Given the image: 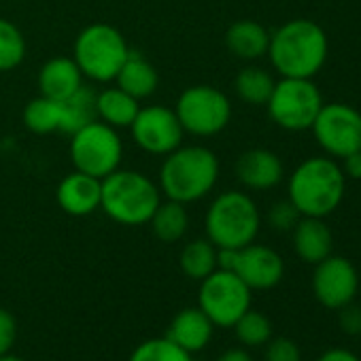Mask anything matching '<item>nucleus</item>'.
I'll use <instances>...</instances> for the list:
<instances>
[{
	"label": "nucleus",
	"mask_w": 361,
	"mask_h": 361,
	"mask_svg": "<svg viewBox=\"0 0 361 361\" xmlns=\"http://www.w3.org/2000/svg\"><path fill=\"white\" fill-rule=\"evenodd\" d=\"M251 289L230 270L217 268L200 281L198 308L215 327H234V323L251 308Z\"/></svg>",
	"instance_id": "obj_10"
},
{
	"label": "nucleus",
	"mask_w": 361,
	"mask_h": 361,
	"mask_svg": "<svg viewBox=\"0 0 361 361\" xmlns=\"http://www.w3.org/2000/svg\"><path fill=\"white\" fill-rule=\"evenodd\" d=\"M37 83L41 96L62 102L71 98L79 87H83V75L73 58L58 56V58H49L41 66Z\"/></svg>",
	"instance_id": "obj_18"
},
{
	"label": "nucleus",
	"mask_w": 361,
	"mask_h": 361,
	"mask_svg": "<svg viewBox=\"0 0 361 361\" xmlns=\"http://www.w3.org/2000/svg\"><path fill=\"white\" fill-rule=\"evenodd\" d=\"M128 130L132 134L134 145L140 151L161 157L183 145V136H185L174 109L164 104L140 106Z\"/></svg>",
	"instance_id": "obj_13"
},
{
	"label": "nucleus",
	"mask_w": 361,
	"mask_h": 361,
	"mask_svg": "<svg viewBox=\"0 0 361 361\" xmlns=\"http://www.w3.org/2000/svg\"><path fill=\"white\" fill-rule=\"evenodd\" d=\"M300 213L298 209L289 202V200H279L270 207L266 219H268V226L276 232H291L295 228V224L300 221Z\"/></svg>",
	"instance_id": "obj_31"
},
{
	"label": "nucleus",
	"mask_w": 361,
	"mask_h": 361,
	"mask_svg": "<svg viewBox=\"0 0 361 361\" xmlns=\"http://www.w3.org/2000/svg\"><path fill=\"white\" fill-rule=\"evenodd\" d=\"M26 58V39L22 30L11 22L0 18V73L18 68Z\"/></svg>",
	"instance_id": "obj_28"
},
{
	"label": "nucleus",
	"mask_w": 361,
	"mask_h": 361,
	"mask_svg": "<svg viewBox=\"0 0 361 361\" xmlns=\"http://www.w3.org/2000/svg\"><path fill=\"white\" fill-rule=\"evenodd\" d=\"M317 361H361L355 353H350L348 348L336 346V348H327L319 355Z\"/></svg>",
	"instance_id": "obj_36"
},
{
	"label": "nucleus",
	"mask_w": 361,
	"mask_h": 361,
	"mask_svg": "<svg viewBox=\"0 0 361 361\" xmlns=\"http://www.w3.org/2000/svg\"><path fill=\"white\" fill-rule=\"evenodd\" d=\"M291 243L295 255L304 264H319L334 251V232L321 217H300L291 230Z\"/></svg>",
	"instance_id": "obj_17"
},
{
	"label": "nucleus",
	"mask_w": 361,
	"mask_h": 361,
	"mask_svg": "<svg viewBox=\"0 0 361 361\" xmlns=\"http://www.w3.org/2000/svg\"><path fill=\"white\" fill-rule=\"evenodd\" d=\"M213 329H215L213 321L198 306H194V308H183L172 319L166 338L188 353H198L211 342Z\"/></svg>",
	"instance_id": "obj_19"
},
{
	"label": "nucleus",
	"mask_w": 361,
	"mask_h": 361,
	"mask_svg": "<svg viewBox=\"0 0 361 361\" xmlns=\"http://www.w3.org/2000/svg\"><path fill=\"white\" fill-rule=\"evenodd\" d=\"M346 176L329 155H312L295 166L287 180V200L302 217L331 215L344 200Z\"/></svg>",
	"instance_id": "obj_3"
},
{
	"label": "nucleus",
	"mask_w": 361,
	"mask_h": 361,
	"mask_svg": "<svg viewBox=\"0 0 361 361\" xmlns=\"http://www.w3.org/2000/svg\"><path fill=\"white\" fill-rule=\"evenodd\" d=\"M217 268L234 272L251 291L274 289L285 276L283 257L272 247L257 243L243 249H217Z\"/></svg>",
	"instance_id": "obj_11"
},
{
	"label": "nucleus",
	"mask_w": 361,
	"mask_h": 361,
	"mask_svg": "<svg viewBox=\"0 0 361 361\" xmlns=\"http://www.w3.org/2000/svg\"><path fill=\"white\" fill-rule=\"evenodd\" d=\"M100 183L96 176L73 170L68 172L56 190L58 207L71 217H87L100 211Z\"/></svg>",
	"instance_id": "obj_16"
},
{
	"label": "nucleus",
	"mask_w": 361,
	"mask_h": 361,
	"mask_svg": "<svg viewBox=\"0 0 361 361\" xmlns=\"http://www.w3.org/2000/svg\"><path fill=\"white\" fill-rule=\"evenodd\" d=\"M264 359L266 361H302V353H300V346L291 338L279 336L266 342Z\"/></svg>",
	"instance_id": "obj_32"
},
{
	"label": "nucleus",
	"mask_w": 361,
	"mask_h": 361,
	"mask_svg": "<svg viewBox=\"0 0 361 361\" xmlns=\"http://www.w3.org/2000/svg\"><path fill=\"white\" fill-rule=\"evenodd\" d=\"M140 104L136 98L126 94L121 87H104L96 94V115L100 121L115 130H128L138 113Z\"/></svg>",
	"instance_id": "obj_22"
},
{
	"label": "nucleus",
	"mask_w": 361,
	"mask_h": 361,
	"mask_svg": "<svg viewBox=\"0 0 361 361\" xmlns=\"http://www.w3.org/2000/svg\"><path fill=\"white\" fill-rule=\"evenodd\" d=\"M128 361H194L192 353L176 346L172 340L164 338H151L138 344Z\"/></svg>",
	"instance_id": "obj_30"
},
{
	"label": "nucleus",
	"mask_w": 361,
	"mask_h": 361,
	"mask_svg": "<svg viewBox=\"0 0 361 361\" xmlns=\"http://www.w3.org/2000/svg\"><path fill=\"white\" fill-rule=\"evenodd\" d=\"M219 180V159L204 145H180L159 166L157 188L166 200L192 204L207 198Z\"/></svg>",
	"instance_id": "obj_2"
},
{
	"label": "nucleus",
	"mask_w": 361,
	"mask_h": 361,
	"mask_svg": "<svg viewBox=\"0 0 361 361\" xmlns=\"http://www.w3.org/2000/svg\"><path fill=\"white\" fill-rule=\"evenodd\" d=\"M161 202L155 180L138 170L117 168L100 183V211L119 226L136 228L149 224Z\"/></svg>",
	"instance_id": "obj_4"
},
{
	"label": "nucleus",
	"mask_w": 361,
	"mask_h": 361,
	"mask_svg": "<svg viewBox=\"0 0 361 361\" xmlns=\"http://www.w3.org/2000/svg\"><path fill=\"white\" fill-rule=\"evenodd\" d=\"M0 361H26V359H22V357H16V355L7 353V355H0Z\"/></svg>",
	"instance_id": "obj_38"
},
{
	"label": "nucleus",
	"mask_w": 361,
	"mask_h": 361,
	"mask_svg": "<svg viewBox=\"0 0 361 361\" xmlns=\"http://www.w3.org/2000/svg\"><path fill=\"white\" fill-rule=\"evenodd\" d=\"M359 291V272L355 264L342 255H329L314 264L312 293L323 308L340 310L355 302Z\"/></svg>",
	"instance_id": "obj_14"
},
{
	"label": "nucleus",
	"mask_w": 361,
	"mask_h": 361,
	"mask_svg": "<svg viewBox=\"0 0 361 361\" xmlns=\"http://www.w3.org/2000/svg\"><path fill=\"white\" fill-rule=\"evenodd\" d=\"M115 85L140 102L155 94L157 85H159V75H157L155 66L142 54L130 49L126 62L121 64V68L115 77Z\"/></svg>",
	"instance_id": "obj_21"
},
{
	"label": "nucleus",
	"mask_w": 361,
	"mask_h": 361,
	"mask_svg": "<svg viewBox=\"0 0 361 361\" xmlns=\"http://www.w3.org/2000/svg\"><path fill=\"white\" fill-rule=\"evenodd\" d=\"M149 226H151L153 236L161 243L170 245V243L180 240L190 228L188 204H180L174 200L159 202V207L155 209V213L149 219Z\"/></svg>",
	"instance_id": "obj_23"
},
{
	"label": "nucleus",
	"mask_w": 361,
	"mask_h": 361,
	"mask_svg": "<svg viewBox=\"0 0 361 361\" xmlns=\"http://www.w3.org/2000/svg\"><path fill=\"white\" fill-rule=\"evenodd\" d=\"M174 113L185 134L211 138L224 132L232 121V102L215 85H190L178 94Z\"/></svg>",
	"instance_id": "obj_7"
},
{
	"label": "nucleus",
	"mask_w": 361,
	"mask_h": 361,
	"mask_svg": "<svg viewBox=\"0 0 361 361\" xmlns=\"http://www.w3.org/2000/svg\"><path fill=\"white\" fill-rule=\"evenodd\" d=\"M234 331H236V338L243 346L257 348V346H266V342L272 338V323L264 312L249 308L234 323Z\"/></svg>",
	"instance_id": "obj_29"
},
{
	"label": "nucleus",
	"mask_w": 361,
	"mask_h": 361,
	"mask_svg": "<svg viewBox=\"0 0 361 361\" xmlns=\"http://www.w3.org/2000/svg\"><path fill=\"white\" fill-rule=\"evenodd\" d=\"M329 41L325 30L306 18H295L270 32L268 58L281 77L312 79L327 62Z\"/></svg>",
	"instance_id": "obj_1"
},
{
	"label": "nucleus",
	"mask_w": 361,
	"mask_h": 361,
	"mask_svg": "<svg viewBox=\"0 0 361 361\" xmlns=\"http://www.w3.org/2000/svg\"><path fill=\"white\" fill-rule=\"evenodd\" d=\"M338 312H340V327H342V331H346L350 336H361V306L350 302L344 308H340Z\"/></svg>",
	"instance_id": "obj_34"
},
{
	"label": "nucleus",
	"mask_w": 361,
	"mask_h": 361,
	"mask_svg": "<svg viewBox=\"0 0 361 361\" xmlns=\"http://www.w3.org/2000/svg\"><path fill=\"white\" fill-rule=\"evenodd\" d=\"M96 119H98L96 92L87 90L85 85L79 87L71 98L62 100V132L64 134H73Z\"/></svg>",
	"instance_id": "obj_27"
},
{
	"label": "nucleus",
	"mask_w": 361,
	"mask_h": 361,
	"mask_svg": "<svg viewBox=\"0 0 361 361\" xmlns=\"http://www.w3.org/2000/svg\"><path fill=\"white\" fill-rule=\"evenodd\" d=\"M234 172H236L238 183L245 190L268 192V190H274L283 180L285 164L272 149L255 147L238 155L234 164Z\"/></svg>",
	"instance_id": "obj_15"
},
{
	"label": "nucleus",
	"mask_w": 361,
	"mask_h": 361,
	"mask_svg": "<svg viewBox=\"0 0 361 361\" xmlns=\"http://www.w3.org/2000/svg\"><path fill=\"white\" fill-rule=\"evenodd\" d=\"M178 266L188 279L202 281L217 270V247L209 238L190 240L180 249Z\"/></svg>",
	"instance_id": "obj_25"
},
{
	"label": "nucleus",
	"mask_w": 361,
	"mask_h": 361,
	"mask_svg": "<svg viewBox=\"0 0 361 361\" xmlns=\"http://www.w3.org/2000/svg\"><path fill=\"white\" fill-rule=\"evenodd\" d=\"M226 47L228 51L245 62H255L268 54L270 32L264 24L255 20H238L226 30Z\"/></svg>",
	"instance_id": "obj_20"
},
{
	"label": "nucleus",
	"mask_w": 361,
	"mask_h": 361,
	"mask_svg": "<svg viewBox=\"0 0 361 361\" xmlns=\"http://www.w3.org/2000/svg\"><path fill=\"white\" fill-rule=\"evenodd\" d=\"M130 54L126 37L111 24H90L85 26L73 47V60L77 62L83 79L94 83L115 81L121 64Z\"/></svg>",
	"instance_id": "obj_6"
},
{
	"label": "nucleus",
	"mask_w": 361,
	"mask_h": 361,
	"mask_svg": "<svg viewBox=\"0 0 361 361\" xmlns=\"http://www.w3.org/2000/svg\"><path fill=\"white\" fill-rule=\"evenodd\" d=\"M68 155L75 170L102 180L121 166L123 142L115 128L96 119L71 134Z\"/></svg>",
	"instance_id": "obj_8"
},
{
	"label": "nucleus",
	"mask_w": 361,
	"mask_h": 361,
	"mask_svg": "<svg viewBox=\"0 0 361 361\" xmlns=\"http://www.w3.org/2000/svg\"><path fill=\"white\" fill-rule=\"evenodd\" d=\"M274 77L255 64H249L245 68L238 71L236 79H234V92L236 96L251 106H266V102L270 100V94L274 90Z\"/></svg>",
	"instance_id": "obj_24"
},
{
	"label": "nucleus",
	"mask_w": 361,
	"mask_h": 361,
	"mask_svg": "<svg viewBox=\"0 0 361 361\" xmlns=\"http://www.w3.org/2000/svg\"><path fill=\"white\" fill-rule=\"evenodd\" d=\"M259 228L262 213L247 192H221L207 209V238L217 249H243L255 243Z\"/></svg>",
	"instance_id": "obj_5"
},
{
	"label": "nucleus",
	"mask_w": 361,
	"mask_h": 361,
	"mask_svg": "<svg viewBox=\"0 0 361 361\" xmlns=\"http://www.w3.org/2000/svg\"><path fill=\"white\" fill-rule=\"evenodd\" d=\"M217 361H253V357L245 348H228L224 355H219Z\"/></svg>",
	"instance_id": "obj_37"
},
{
	"label": "nucleus",
	"mask_w": 361,
	"mask_h": 361,
	"mask_svg": "<svg viewBox=\"0 0 361 361\" xmlns=\"http://www.w3.org/2000/svg\"><path fill=\"white\" fill-rule=\"evenodd\" d=\"M22 119L26 130L39 136L62 132V102L39 94L37 98L28 100Z\"/></svg>",
	"instance_id": "obj_26"
},
{
	"label": "nucleus",
	"mask_w": 361,
	"mask_h": 361,
	"mask_svg": "<svg viewBox=\"0 0 361 361\" xmlns=\"http://www.w3.org/2000/svg\"><path fill=\"white\" fill-rule=\"evenodd\" d=\"M16 340H18V321L7 308H0V355L11 353Z\"/></svg>",
	"instance_id": "obj_33"
},
{
	"label": "nucleus",
	"mask_w": 361,
	"mask_h": 361,
	"mask_svg": "<svg viewBox=\"0 0 361 361\" xmlns=\"http://www.w3.org/2000/svg\"><path fill=\"white\" fill-rule=\"evenodd\" d=\"M342 172L346 178L350 180H361V151H355L346 157H342V164H340Z\"/></svg>",
	"instance_id": "obj_35"
},
{
	"label": "nucleus",
	"mask_w": 361,
	"mask_h": 361,
	"mask_svg": "<svg viewBox=\"0 0 361 361\" xmlns=\"http://www.w3.org/2000/svg\"><path fill=\"white\" fill-rule=\"evenodd\" d=\"M310 130L317 145L334 159L361 151V113L350 104H323Z\"/></svg>",
	"instance_id": "obj_12"
},
{
	"label": "nucleus",
	"mask_w": 361,
	"mask_h": 361,
	"mask_svg": "<svg viewBox=\"0 0 361 361\" xmlns=\"http://www.w3.org/2000/svg\"><path fill=\"white\" fill-rule=\"evenodd\" d=\"M323 104L321 90L312 79L281 77V81L274 83L266 109L279 128L287 132H304L312 128Z\"/></svg>",
	"instance_id": "obj_9"
}]
</instances>
